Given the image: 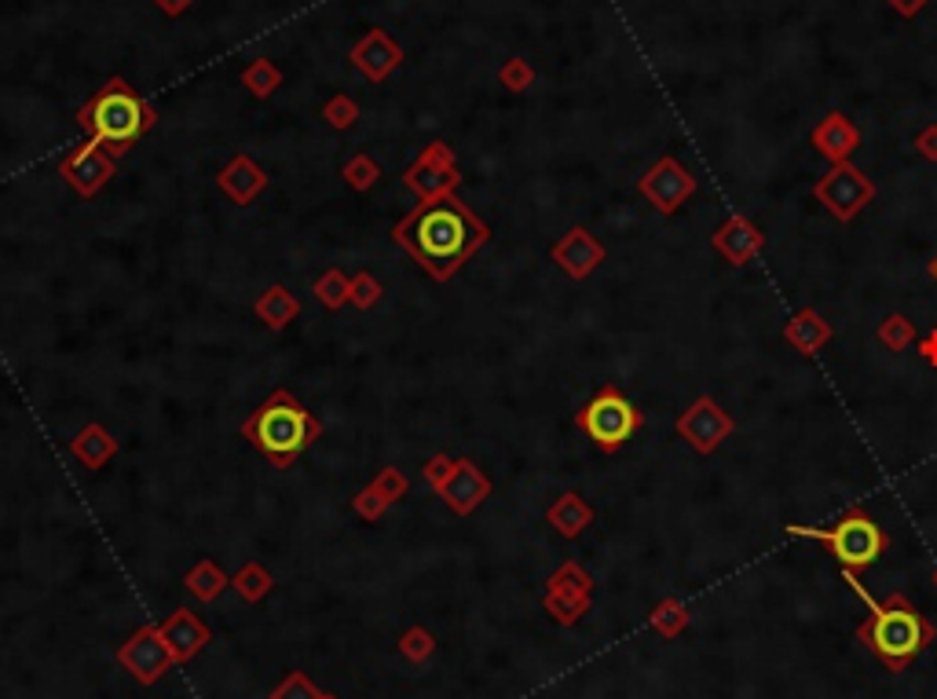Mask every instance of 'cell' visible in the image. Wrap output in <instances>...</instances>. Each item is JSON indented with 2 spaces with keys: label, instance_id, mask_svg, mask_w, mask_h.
Instances as JSON below:
<instances>
[{
  "label": "cell",
  "instance_id": "2",
  "mask_svg": "<svg viewBox=\"0 0 937 699\" xmlns=\"http://www.w3.org/2000/svg\"><path fill=\"white\" fill-rule=\"evenodd\" d=\"M243 437L276 469H290L308 447L323 437V426H319V418L290 392V388H279V392H271L265 404L243 421Z\"/></svg>",
  "mask_w": 937,
  "mask_h": 699
},
{
  "label": "cell",
  "instance_id": "27",
  "mask_svg": "<svg viewBox=\"0 0 937 699\" xmlns=\"http://www.w3.org/2000/svg\"><path fill=\"white\" fill-rule=\"evenodd\" d=\"M319 696H323V689H319V685L308 678V674H301V670L286 674L276 689L268 692V699H319Z\"/></svg>",
  "mask_w": 937,
  "mask_h": 699
},
{
  "label": "cell",
  "instance_id": "9",
  "mask_svg": "<svg viewBox=\"0 0 937 699\" xmlns=\"http://www.w3.org/2000/svg\"><path fill=\"white\" fill-rule=\"evenodd\" d=\"M114 169H118V158H114L107 147L88 140L77 147L74 154H66L60 162V176L66 180V187H74L82 198H93L110 183Z\"/></svg>",
  "mask_w": 937,
  "mask_h": 699
},
{
  "label": "cell",
  "instance_id": "24",
  "mask_svg": "<svg viewBox=\"0 0 937 699\" xmlns=\"http://www.w3.org/2000/svg\"><path fill=\"white\" fill-rule=\"evenodd\" d=\"M381 297H385V286H381V279H377V275H370V271H356V275H352L348 304H356L359 312H367V308L381 304Z\"/></svg>",
  "mask_w": 937,
  "mask_h": 699
},
{
  "label": "cell",
  "instance_id": "26",
  "mask_svg": "<svg viewBox=\"0 0 937 699\" xmlns=\"http://www.w3.org/2000/svg\"><path fill=\"white\" fill-rule=\"evenodd\" d=\"M853 129L850 125H846L839 114H831L828 118V125L825 129H817V143L825 147V151H831V154H842V151H853Z\"/></svg>",
  "mask_w": 937,
  "mask_h": 699
},
{
  "label": "cell",
  "instance_id": "29",
  "mask_svg": "<svg viewBox=\"0 0 937 699\" xmlns=\"http://www.w3.org/2000/svg\"><path fill=\"white\" fill-rule=\"evenodd\" d=\"M370 484L381 491V495L388 498V502H399L410 491V480H407V473L403 469H396V465H385L381 473H377Z\"/></svg>",
  "mask_w": 937,
  "mask_h": 699
},
{
  "label": "cell",
  "instance_id": "6",
  "mask_svg": "<svg viewBox=\"0 0 937 699\" xmlns=\"http://www.w3.org/2000/svg\"><path fill=\"white\" fill-rule=\"evenodd\" d=\"M787 531L795 535H806V538H820V542H828L831 549H836V557L846 564V571L850 568H864L872 564V560L883 553V535H879V527L872 520L864 517H850L842 520L836 531H817V527H787Z\"/></svg>",
  "mask_w": 937,
  "mask_h": 699
},
{
  "label": "cell",
  "instance_id": "25",
  "mask_svg": "<svg viewBox=\"0 0 937 699\" xmlns=\"http://www.w3.org/2000/svg\"><path fill=\"white\" fill-rule=\"evenodd\" d=\"M345 180H348L352 191H370V187L381 183V165H377L374 158H367V154H356V158H348V162H345Z\"/></svg>",
  "mask_w": 937,
  "mask_h": 699
},
{
  "label": "cell",
  "instance_id": "17",
  "mask_svg": "<svg viewBox=\"0 0 937 699\" xmlns=\"http://www.w3.org/2000/svg\"><path fill=\"white\" fill-rule=\"evenodd\" d=\"M254 312L268 330H286L297 315H301V301H297L286 286H268V290L257 297Z\"/></svg>",
  "mask_w": 937,
  "mask_h": 699
},
{
  "label": "cell",
  "instance_id": "14",
  "mask_svg": "<svg viewBox=\"0 0 937 699\" xmlns=\"http://www.w3.org/2000/svg\"><path fill=\"white\" fill-rule=\"evenodd\" d=\"M162 637H165V645L173 648L176 663H187V659L198 656L205 645H209L213 634H209V626H205L191 609H176L162 623Z\"/></svg>",
  "mask_w": 937,
  "mask_h": 699
},
{
  "label": "cell",
  "instance_id": "1",
  "mask_svg": "<svg viewBox=\"0 0 937 699\" xmlns=\"http://www.w3.org/2000/svg\"><path fill=\"white\" fill-rule=\"evenodd\" d=\"M388 238L399 249H407L429 279L448 282L491 243V227L468 209L459 194H448V198L414 205L388 232Z\"/></svg>",
  "mask_w": 937,
  "mask_h": 699
},
{
  "label": "cell",
  "instance_id": "34",
  "mask_svg": "<svg viewBox=\"0 0 937 699\" xmlns=\"http://www.w3.org/2000/svg\"><path fill=\"white\" fill-rule=\"evenodd\" d=\"M158 8L165 11V15H184V11L194 4V0H154Z\"/></svg>",
  "mask_w": 937,
  "mask_h": 699
},
{
  "label": "cell",
  "instance_id": "4",
  "mask_svg": "<svg viewBox=\"0 0 937 699\" xmlns=\"http://www.w3.org/2000/svg\"><path fill=\"white\" fill-rule=\"evenodd\" d=\"M930 637H934L930 623L916 609H912V604L901 601V598L886 601L883 609H875V615L868 619V626L861 630V641L894 674L905 670L908 663L916 659L923 648H927Z\"/></svg>",
  "mask_w": 937,
  "mask_h": 699
},
{
  "label": "cell",
  "instance_id": "19",
  "mask_svg": "<svg viewBox=\"0 0 937 699\" xmlns=\"http://www.w3.org/2000/svg\"><path fill=\"white\" fill-rule=\"evenodd\" d=\"M271 587H276V579H271V571L260 564V560H249V564H243V568H238L235 576H231V590H235L246 604L265 601L268 593H271Z\"/></svg>",
  "mask_w": 937,
  "mask_h": 699
},
{
  "label": "cell",
  "instance_id": "10",
  "mask_svg": "<svg viewBox=\"0 0 937 699\" xmlns=\"http://www.w3.org/2000/svg\"><path fill=\"white\" fill-rule=\"evenodd\" d=\"M546 612H550L561 626L579 623L582 615L590 609V576L575 564H564L557 576L546 582Z\"/></svg>",
  "mask_w": 937,
  "mask_h": 699
},
{
  "label": "cell",
  "instance_id": "3",
  "mask_svg": "<svg viewBox=\"0 0 937 699\" xmlns=\"http://www.w3.org/2000/svg\"><path fill=\"white\" fill-rule=\"evenodd\" d=\"M82 125L96 143L107 147L114 158H121L154 125V110L121 77H114L82 110Z\"/></svg>",
  "mask_w": 937,
  "mask_h": 699
},
{
  "label": "cell",
  "instance_id": "33",
  "mask_svg": "<svg viewBox=\"0 0 937 699\" xmlns=\"http://www.w3.org/2000/svg\"><path fill=\"white\" fill-rule=\"evenodd\" d=\"M502 85L513 88V92H524V88L531 85V66L524 63V60L506 63V66H502Z\"/></svg>",
  "mask_w": 937,
  "mask_h": 699
},
{
  "label": "cell",
  "instance_id": "35",
  "mask_svg": "<svg viewBox=\"0 0 937 699\" xmlns=\"http://www.w3.org/2000/svg\"><path fill=\"white\" fill-rule=\"evenodd\" d=\"M890 4H894L901 15H916V11L927 4V0H890Z\"/></svg>",
  "mask_w": 937,
  "mask_h": 699
},
{
  "label": "cell",
  "instance_id": "20",
  "mask_svg": "<svg viewBox=\"0 0 937 699\" xmlns=\"http://www.w3.org/2000/svg\"><path fill=\"white\" fill-rule=\"evenodd\" d=\"M550 524H553L561 535L575 538L582 527L590 524V506H586V502H582L579 495H564V498L550 509Z\"/></svg>",
  "mask_w": 937,
  "mask_h": 699
},
{
  "label": "cell",
  "instance_id": "30",
  "mask_svg": "<svg viewBox=\"0 0 937 699\" xmlns=\"http://www.w3.org/2000/svg\"><path fill=\"white\" fill-rule=\"evenodd\" d=\"M323 118L334 125V129H352V125H356V118H359V107L356 103H352L348 96H334L323 107Z\"/></svg>",
  "mask_w": 937,
  "mask_h": 699
},
{
  "label": "cell",
  "instance_id": "31",
  "mask_svg": "<svg viewBox=\"0 0 937 699\" xmlns=\"http://www.w3.org/2000/svg\"><path fill=\"white\" fill-rule=\"evenodd\" d=\"M454 473V458L451 454H432L426 465H421V480H426V484L437 491L440 495V487L448 484V476Z\"/></svg>",
  "mask_w": 937,
  "mask_h": 699
},
{
  "label": "cell",
  "instance_id": "8",
  "mask_svg": "<svg viewBox=\"0 0 937 699\" xmlns=\"http://www.w3.org/2000/svg\"><path fill=\"white\" fill-rule=\"evenodd\" d=\"M403 183L418 194L421 202L448 198V194L459 191V183H462L459 162H454V151L448 143H440V140L429 143L426 151L418 154V162L403 173Z\"/></svg>",
  "mask_w": 937,
  "mask_h": 699
},
{
  "label": "cell",
  "instance_id": "13",
  "mask_svg": "<svg viewBox=\"0 0 937 699\" xmlns=\"http://www.w3.org/2000/svg\"><path fill=\"white\" fill-rule=\"evenodd\" d=\"M216 187H220L235 205H254L260 194L268 191V173L249 154H235L231 162L220 169V176H216Z\"/></svg>",
  "mask_w": 937,
  "mask_h": 699
},
{
  "label": "cell",
  "instance_id": "12",
  "mask_svg": "<svg viewBox=\"0 0 937 699\" xmlns=\"http://www.w3.org/2000/svg\"><path fill=\"white\" fill-rule=\"evenodd\" d=\"M352 63H356V71L367 77V82H385V77L403 63V49H399L385 30H370L367 37L352 49Z\"/></svg>",
  "mask_w": 937,
  "mask_h": 699
},
{
  "label": "cell",
  "instance_id": "7",
  "mask_svg": "<svg viewBox=\"0 0 937 699\" xmlns=\"http://www.w3.org/2000/svg\"><path fill=\"white\" fill-rule=\"evenodd\" d=\"M118 667L125 674H132L140 685L162 681L169 667H176V656L165 645L162 626H140L125 645H118Z\"/></svg>",
  "mask_w": 937,
  "mask_h": 699
},
{
  "label": "cell",
  "instance_id": "11",
  "mask_svg": "<svg viewBox=\"0 0 937 699\" xmlns=\"http://www.w3.org/2000/svg\"><path fill=\"white\" fill-rule=\"evenodd\" d=\"M491 495V480L480 469L473 458H454V473L448 476V484L440 487V498L454 517H468L476 506H484V498Z\"/></svg>",
  "mask_w": 937,
  "mask_h": 699
},
{
  "label": "cell",
  "instance_id": "21",
  "mask_svg": "<svg viewBox=\"0 0 937 699\" xmlns=\"http://www.w3.org/2000/svg\"><path fill=\"white\" fill-rule=\"evenodd\" d=\"M315 297H319V304L326 308V312H337V308H345L348 304V290H352V279L341 268H326L323 275H319L315 279Z\"/></svg>",
  "mask_w": 937,
  "mask_h": 699
},
{
  "label": "cell",
  "instance_id": "36",
  "mask_svg": "<svg viewBox=\"0 0 937 699\" xmlns=\"http://www.w3.org/2000/svg\"><path fill=\"white\" fill-rule=\"evenodd\" d=\"M319 699H341V696H337V692H323V696H319Z\"/></svg>",
  "mask_w": 937,
  "mask_h": 699
},
{
  "label": "cell",
  "instance_id": "18",
  "mask_svg": "<svg viewBox=\"0 0 937 699\" xmlns=\"http://www.w3.org/2000/svg\"><path fill=\"white\" fill-rule=\"evenodd\" d=\"M231 587V576L216 564L213 557H202L198 564H194L187 576H184V590L191 593V598H198L202 604H213L220 601V593Z\"/></svg>",
  "mask_w": 937,
  "mask_h": 699
},
{
  "label": "cell",
  "instance_id": "16",
  "mask_svg": "<svg viewBox=\"0 0 937 699\" xmlns=\"http://www.w3.org/2000/svg\"><path fill=\"white\" fill-rule=\"evenodd\" d=\"M553 260L561 264L568 275L582 279V275H590L593 264L601 260V246L593 243V238L582 232V227H575V232H568L561 243L553 246Z\"/></svg>",
  "mask_w": 937,
  "mask_h": 699
},
{
  "label": "cell",
  "instance_id": "32",
  "mask_svg": "<svg viewBox=\"0 0 937 699\" xmlns=\"http://www.w3.org/2000/svg\"><path fill=\"white\" fill-rule=\"evenodd\" d=\"M653 623H656V630H659V634L674 637V634H678V630L685 626V612H681V604L667 601V604H663V609H656Z\"/></svg>",
  "mask_w": 937,
  "mask_h": 699
},
{
  "label": "cell",
  "instance_id": "15",
  "mask_svg": "<svg viewBox=\"0 0 937 699\" xmlns=\"http://www.w3.org/2000/svg\"><path fill=\"white\" fill-rule=\"evenodd\" d=\"M118 451H121V443L114 440L110 432L99 426V421H88V426L71 440V454H74L85 469H103L107 462H114V458H118Z\"/></svg>",
  "mask_w": 937,
  "mask_h": 699
},
{
  "label": "cell",
  "instance_id": "28",
  "mask_svg": "<svg viewBox=\"0 0 937 699\" xmlns=\"http://www.w3.org/2000/svg\"><path fill=\"white\" fill-rule=\"evenodd\" d=\"M392 506V502H388L381 491H377L374 484H367L359 491L356 498H352V509H356V517H363L367 524H374V520H381L385 517V509Z\"/></svg>",
  "mask_w": 937,
  "mask_h": 699
},
{
  "label": "cell",
  "instance_id": "5",
  "mask_svg": "<svg viewBox=\"0 0 937 699\" xmlns=\"http://www.w3.org/2000/svg\"><path fill=\"white\" fill-rule=\"evenodd\" d=\"M579 426L601 451H615V447H623L634 437L642 418H637V410L626 404L615 388H604V392L597 399H590L586 410L579 415Z\"/></svg>",
  "mask_w": 937,
  "mask_h": 699
},
{
  "label": "cell",
  "instance_id": "37",
  "mask_svg": "<svg viewBox=\"0 0 937 699\" xmlns=\"http://www.w3.org/2000/svg\"><path fill=\"white\" fill-rule=\"evenodd\" d=\"M934 275H937V264H934Z\"/></svg>",
  "mask_w": 937,
  "mask_h": 699
},
{
  "label": "cell",
  "instance_id": "22",
  "mask_svg": "<svg viewBox=\"0 0 937 699\" xmlns=\"http://www.w3.org/2000/svg\"><path fill=\"white\" fill-rule=\"evenodd\" d=\"M396 648L407 663H426V659L437 656V637H432V630L414 623V626L403 630V637L396 641Z\"/></svg>",
  "mask_w": 937,
  "mask_h": 699
},
{
  "label": "cell",
  "instance_id": "23",
  "mask_svg": "<svg viewBox=\"0 0 937 699\" xmlns=\"http://www.w3.org/2000/svg\"><path fill=\"white\" fill-rule=\"evenodd\" d=\"M243 85L254 92V96H271V92H276L279 85H282V74H279V66L271 63V60H257V63H249L246 66V74H243Z\"/></svg>",
  "mask_w": 937,
  "mask_h": 699
}]
</instances>
